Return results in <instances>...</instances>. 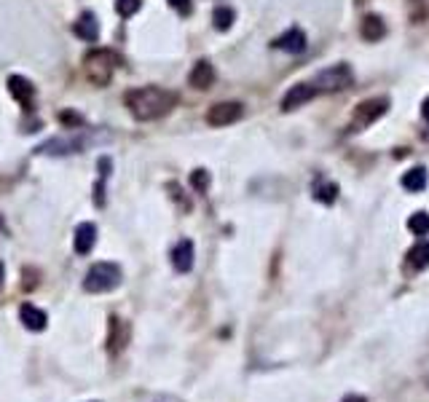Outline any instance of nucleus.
<instances>
[{"label":"nucleus","mask_w":429,"mask_h":402,"mask_svg":"<svg viewBox=\"0 0 429 402\" xmlns=\"http://www.w3.org/2000/svg\"><path fill=\"white\" fill-rule=\"evenodd\" d=\"M123 102H126V108L137 121H156L174 108L177 97L167 89H161V86H143V89L126 91Z\"/></svg>","instance_id":"1"},{"label":"nucleus","mask_w":429,"mask_h":402,"mask_svg":"<svg viewBox=\"0 0 429 402\" xmlns=\"http://www.w3.org/2000/svg\"><path fill=\"white\" fill-rule=\"evenodd\" d=\"M121 67V57L111 49H94L89 51L84 57V70L86 78L91 81L94 86H105L111 84L113 73Z\"/></svg>","instance_id":"2"},{"label":"nucleus","mask_w":429,"mask_h":402,"mask_svg":"<svg viewBox=\"0 0 429 402\" xmlns=\"http://www.w3.org/2000/svg\"><path fill=\"white\" fill-rule=\"evenodd\" d=\"M118 284H121V266L102 260V263H94L89 268L84 279V290L86 293H111Z\"/></svg>","instance_id":"3"},{"label":"nucleus","mask_w":429,"mask_h":402,"mask_svg":"<svg viewBox=\"0 0 429 402\" xmlns=\"http://www.w3.org/2000/svg\"><path fill=\"white\" fill-rule=\"evenodd\" d=\"M355 84V73H352V67L346 65V62H338V65H330V67H325V70H319L314 75V81L311 86L319 91H341V89H349V86Z\"/></svg>","instance_id":"4"},{"label":"nucleus","mask_w":429,"mask_h":402,"mask_svg":"<svg viewBox=\"0 0 429 402\" xmlns=\"http://www.w3.org/2000/svg\"><path fill=\"white\" fill-rule=\"evenodd\" d=\"M389 110V99L386 97H373L360 102L355 110V118H352V129H365L370 123H376L381 116H386Z\"/></svg>","instance_id":"5"},{"label":"nucleus","mask_w":429,"mask_h":402,"mask_svg":"<svg viewBox=\"0 0 429 402\" xmlns=\"http://www.w3.org/2000/svg\"><path fill=\"white\" fill-rule=\"evenodd\" d=\"M242 102H218L207 110V123L209 126H228V123H236L242 118Z\"/></svg>","instance_id":"6"},{"label":"nucleus","mask_w":429,"mask_h":402,"mask_svg":"<svg viewBox=\"0 0 429 402\" xmlns=\"http://www.w3.org/2000/svg\"><path fill=\"white\" fill-rule=\"evenodd\" d=\"M314 97H317V89L311 84H295L290 86V91L282 97V110L284 113H293V110L303 108L306 102H311Z\"/></svg>","instance_id":"7"},{"label":"nucleus","mask_w":429,"mask_h":402,"mask_svg":"<svg viewBox=\"0 0 429 402\" xmlns=\"http://www.w3.org/2000/svg\"><path fill=\"white\" fill-rule=\"evenodd\" d=\"M84 140L78 137H54L49 143L38 147V153H49V156H67V153H81L84 150Z\"/></svg>","instance_id":"8"},{"label":"nucleus","mask_w":429,"mask_h":402,"mask_svg":"<svg viewBox=\"0 0 429 402\" xmlns=\"http://www.w3.org/2000/svg\"><path fill=\"white\" fill-rule=\"evenodd\" d=\"M274 49L284 51V54H301V51H306V33L298 27H290L287 33L274 40Z\"/></svg>","instance_id":"9"},{"label":"nucleus","mask_w":429,"mask_h":402,"mask_svg":"<svg viewBox=\"0 0 429 402\" xmlns=\"http://www.w3.org/2000/svg\"><path fill=\"white\" fill-rule=\"evenodd\" d=\"M172 266L177 274H188L194 268V242L191 239H183V242L174 244L172 250Z\"/></svg>","instance_id":"10"},{"label":"nucleus","mask_w":429,"mask_h":402,"mask_svg":"<svg viewBox=\"0 0 429 402\" xmlns=\"http://www.w3.org/2000/svg\"><path fill=\"white\" fill-rule=\"evenodd\" d=\"M188 84L194 86L196 91H204V89H209V86L215 84V67H212L207 60H199L196 65H194L191 75H188Z\"/></svg>","instance_id":"11"},{"label":"nucleus","mask_w":429,"mask_h":402,"mask_svg":"<svg viewBox=\"0 0 429 402\" xmlns=\"http://www.w3.org/2000/svg\"><path fill=\"white\" fill-rule=\"evenodd\" d=\"M94 242H97V225H94V223H81V225L75 228V239H73L75 252H78V255H89Z\"/></svg>","instance_id":"12"},{"label":"nucleus","mask_w":429,"mask_h":402,"mask_svg":"<svg viewBox=\"0 0 429 402\" xmlns=\"http://www.w3.org/2000/svg\"><path fill=\"white\" fill-rule=\"evenodd\" d=\"M73 33L81 40H89V43H94L99 38V22H97V16L91 11H84L78 19H75V25H73Z\"/></svg>","instance_id":"13"},{"label":"nucleus","mask_w":429,"mask_h":402,"mask_svg":"<svg viewBox=\"0 0 429 402\" xmlns=\"http://www.w3.org/2000/svg\"><path fill=\"white\" fill-rule=\"evenodd\" d=\"M9 91H11V97L16 102H22L25 108H30V102L35 97V86L27 81L25 75H11L9 78Z\"/></svg>","instance_id":"14"},{"label":"nucleus","mask_w":429,"mask_h":402,"mask_svg":"<svg viewBox=\"0 0 429 402\" xmlns=\"http://www.w3.org/2000/svg\"><path fill=\"white\" fill-rule=\"evenodd\" d=\"M360 33H362V38H365L368 43H379L381 38L386 35V22L381 19L379 13H368V16L362 19V27H360Z\"/></svg>","instance_id":"15"},{"label":"nucleus","mask_w":429,"mask_h":402,"mask_svg":"<svg viewBox=\"0 0 429 402\" xmlns=\"http://www.w3.org/2000/svg\"><path fill=\"white\" fill-rule=\"evenodd\" d=\"M400 183H403V188L408 194H421L429 183V172L424 167H413V169H408L400 177Z\"/></svg>","instance_id":"16"},{"label":"nucleus","mask_w":429,"mask_h":402,"mask_svg":"<svg viewBox=\"0 0 429 402\" xmlns=\"http://www.w3.org/2000/svg\"><path fill=\"white\" fill-rule=\"evenodd\" d=\"M19 319H22V325H25L27 330H33V333H40V330H46V314L40 311V308H35L33 303H25L22 308H19Z\"/></svg>","instance_id":"17"},{"label":"nucleus","mask_w":429,"mask_h":402,"mask_svg":"<svg viewBox=\"0 0 429 402\" xmlns=\"http://www.w3.org/2000/svg\"><path fill=\"white\" fill-rule=\"evenodd\" d=\"M408 263H411V268H416V271L429 268V242L413 244V247L408 250Z\"/></svg>","instance_id":"18"},{"label":"nucleus","mask_w":429,"mask_h":402,"mask_svg":"<svg viewBox=\"0 0 429 402\" xmlns=\"http://www.w3.org/2000/svg\"><path fill=\"white\" fill-rule=\"evenodd\" d=\"M314 199L322 201V204H333L335 199H338V185L330 183V180H319L314 185Z\"/></svg>","instance_id":"19"},{"label":"nucleus","mask_w":429,"mask_h":402,"mask_svg":"<svg viewBox=\"0 0 429 402\" xmlns=\"http://www.w3.org/2000/svg\"><path fill=\"white\" fill-rule=\"evenodd\" d=\"M408 228L413 236H429V212H413L411 218H408Z\"/></svg>","instance_id":"20"},{"label":"nucleus","mask_w":429,"mask_h":402,"mask_svg":"<svg viewBox=\"0 0 429 402\" xmlns=\"http://www.w3.org/2000/svg\"><path fill=\"white\" fill-rule=\"evenodd\" d=\"M233 19H236V13H233V9H228V6H218V9L212 11V22H215V27H218L221 33L231 30Z\"/></svg>","instance_id":"21"},{"label":"nucleus","mask_w":429,"mask_h":402,"mask_svg":"<svg viewBox=\"0 0 429 402\" xmlns=\"http://www.w3.org/2000/svg\"><path fill=\"white\" fill-rule=\"evenodd\" d=\"M108 343H111V352L118 354L126 346V333H123L121 338H118V317L111 319V338H108Z\"/></svg>","instance_id":"22"},{"label":"nucleus","mask_w":429,"mask_h":402,"mask_svg":"<svg viewBox=\"0 0 429 402\" xmlns=\"http://www.w3.org/2000/svg\"><path fill=\"white\" fill-rule=\"evenodd\" d=\"M191 185L196 188L199 194H207V188H209V172H207V169H194V172H191Z\"/></svg>","instance_id":"23"},{"label":"nucleus","mask_w":429,"mask_h":402,"mask_svg":"<svg viewBox=\"0 0 429 402\" xmlns=\"http://www.w3.org/2000/svg\"><path fill=\"white\" fill-rule=\"evenodd\" d=\"M140 6H143V0H116V11L121 16H135Z\"/></svg>","instance_id":"24"},{"label":"nucleus","mask_w":429,"mask_h":402,"mask_svg":"<svg viewBox=\"0 0 429 402\" xmlns=\"http://www.w3.org/2000/svg\"><path fill=\"white\" fill-rule=\"evenodd\" d=\"M169 6L177 11H191V0H169Z\"/></svg>","instance_id":"25"},{"label":"nucleus","mask_w":429,"mask_h":402,"mask_svg":"<svg viewBox=\"0 0 429 402\" xmlns=\"http://www.w3.org/2000/svg\"><path fill=\"white\" fill-rule=\"evenodd\" d=\"M341 402H368V397H362V394H346Z\"/></svg>","instance_id":"26"},{"label":"nucleus","mask_w":429,"mask_h":402,"mask_svg":"<svg viewBox=\"0 0 429 402\" xmlns=\"http://www.w3.org/2000/svg\"><path fill=\"white\" fill-rule=\"evenodd\" d=\"M421 116H424V121L429 123V97L421 102Z\"/></svg>","instance_id":"27"},{"label":"nucleus","mask_w":429,"mask_h":402,"mask_svg":"<svg viewBox=\"0 0 429 402\" xmlns=\"http://www.w3.org/2000/svg\"><path fill=\"white\" fill-rule=\"evenodd\" d=\"M3 279H6V268H3V260H0V287H3Z\"/></svg>","instance_id":"28"}]
</instances>
